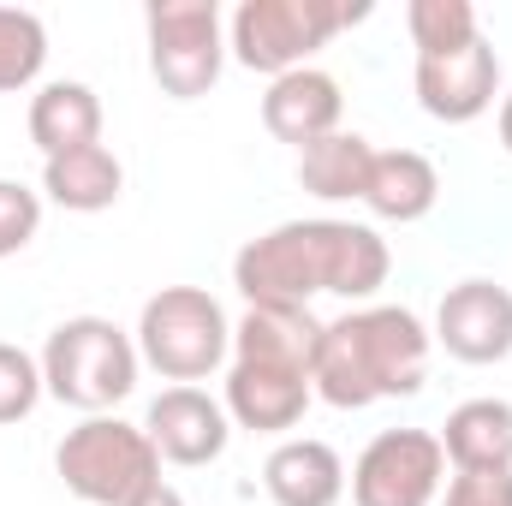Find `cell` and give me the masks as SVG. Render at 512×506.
Returning a JSON list of instances; mask_svg holds the SVG:
<instances>
[{"mask_svg": "<svg viewBox=\"0 0 512 506\" xmlns=\"http://www.w3.org/2000/svg\"><path fill=\"white\" fill-rule=\"evenodd\" d=\"M143 435L155 441V453L167 465H215L233 441V417L221 399H209L203 387H167L149 399V417H143Z\"/></svg>", "mask_w": 512, "mask_h": 506, "instance_id": "8fae6325", "label": "cell"}, {"mask_svg": "<svg viewBox=\"0 0 512 506\" xmlns=\"http://www.w3.org/2000/svg\"><path fill=\"white\" fill-rule=\"evenodd\" d=\"M48 66V30L24 6H0V96L30 90Z\"/></svg>", "mask_w": 512, "mask_h": 506, "instance_id": "44dd1931", "label": "cell"}, {"mask_svg": "<svg viewBox=\"0 0 512 506\" xmlns=\"http://www.w3.org/2000/svg\"><path fill=\"white\" fill-rule=\"evenodd\" d=\"M441 453L453 471H512V405L507 399H465L441 423Z\"/></svg>", "mask_w": 512, "mask_h": 506, "instance_id": "ac0fdd59", "label": "cell"}, {"mask_svg": "<svg viewBox=\"0 0 512 506\" xmlns=\"http://www.w3.org/2000/svg\"><path fill=\"white\" fill-rule=\"evenodd\" d=\"M441 506H512V471H459Z\"/></svg>", "mask_w": 512, "mask_h": 506, "instance_id": "d4e9b609", "label": "cell"}, {"mask_svg": "<svg viewBox=\"0 0 512 506\" xmlns=\"http://www.w3.org/2000/svg\"><path fill=\"white\" fill-rule=\"evenodd\" d=\"M149 78L173 102H197L221 84L227 30L215 0H155L149 6Z\"/></svg>", "mask_w": 512, "mask_h": 506, "instance_id": "52a82bcc", "label": "cell"}, {"mask_svg": "<svg viewBox=\"0 0 512 506\" xmlns=\"http://www.w3.org/2000/svg\"><path fill=\"white\" fill-rule=\"evenodd\" d=\"M405 30H411L417 54H453V48L483 36L471 0H411L405 6Z\"/></svg>", "mask_w": 512, "mask_h": 506, "instance_id": "7402d4cb", "label": "cell"}, {"mask_svg": "<svg viewBox=\"0 0 512 506\" xmlns=\"http://www.w3.org/2000/svg\"><path fill=\"white\" fill-rule=\"evenodd\" d=\"M42 227V197L24 179H0V262L18 256Z\"/></svg>", "mask_w": 512, "mask_h": 506, "instance_id": "cb8c5ba5", "label": "cell"}, {"mask_svg": "<svg viewBox=\"0 0 512 506\" xmlns=\"http://www.w3.org/2000/svg\"><path fill=\"white\" fill-rule=\"evenodd\" d=\"M447 477V453L435 429H382L352 465L358 506H435Z\"/></svg>", "mask_w": 512, "mask_h": 506, "instance_id": "ba28073f", "label": "cell"}, {"mask_svg": "<svg viewBox=\"0 0 512 506\" xmlns=\"http://www.w3.org/2000/svg\"><path fill=\"white\" fill-rule=\"evenodd\" d=\"M435 346L459 364H501L512 358V292L495 280L447 286L435 310Z\"/></svg>", "mask_w": 512, "mask_h": 506, "instance_id": "30bf717a", "label": "cell"}, {"mask_svg": "<svg viewBox=\"0 0 512 506\" xmlns=\"http://www.w3.org/2000/svg\"><path fill=\"white\" fill-rule=\"evenodd\" d=\"M435 197H441V173H435L429 155H417V149H376L358 203H364L376 221L411 227V221H423V215L435 209Z\"/></svg>", "mask_w": 512, "mask_h": 506, "instance_id": "2e32d148", "label": "cell"}, {"mask_svg": "<svg viewBox=\"0 0 512 506\" xmlns=\"http://www.w3.org/2000/svg\"><path fill=\"white\" fill-rule=\"evenodd\" d=\"M393 251L376 227L364 221H280L274 233L251 239L233 256V286L245 292V304H298L310 310V298L334 292V298H376L387 286Z\"/></svg>", "mask_w": 512, "mask_h": 506, "instance_id": "6da1fadb", "label": "cell"}, {"mask_svg": "<svg viewBox=\"0 0 512 506\" xmlns=\"http://www.w3.org/2000/svg\"><path fill=\"white\" fill-rule=\"evenodd\" d=\"M340 114H346L340 78H328V72H316V66L274 78L268 96H262V126H268V137L292 143L298 155H304L310 143L334 137V131H340Z\"/></svg>", "mask_w": 512, "mask_h": 506, "instance_id": "4fadbf2b", "label": "cell"}, {"mask_svg": "<svg viewBox=\"0 0 512 506\" xmlns=\"http://www.w3.org/2000/svg\"><path fill=\"white\" fill-rule=\"evenodd\" d=\"M30 143L54 161L72 149L102 143V96L78 78H54L30 96Z\"/></svg>", "mask_w": 512, "mask_h": 506, "instance_id": "e0dca14e", "label": "cell"}, {"mask_svg": "<svg viewBox=\"0 0 512 506\" xmlns=\"http://www.w3.org/2000/svg\"><path fill=\"white\" fill-rule=\"evenodd\" d=\"M316 346H322V322L298 304H251L245 322H233V358L256 364H286V370H316Z\"/></svg>", "mask_w": 512, "mask_h": 506, "instance_id": "9a60e30c", "label": "cell"}, {"mask_svg": "<svg viewBox=\"0 0 512 506\" xmlns=\"http://www.w3.org/2000/svg\"><path fill=\"white\" fill-rule=\"evenodd\" d=\"M54 471L84 506H131L161 483V453L126 417H84L54 447Z\"/></svg>", "mask_w": 512, "mask_h": 506, "instance_id": "5b68a950", "label": "cell"}, {"mask_svg": "<svg viewBox=\"0 0 512 506\" xmlns=\"http://www.w3.org/2000/svg\"><path fill=\"white\" fill-rule=\"evenodd\" d=\"M495 126H501V149L512 155V90L501 96V120H495Z\"/></svg>", "mask_w": 512, "mask_h": 506, "instance_id": "4316f807", "label": "cell"}, {"mask_svg": "<svg viewBox=\"0 0 512 506\" xmlns=\"http://www.w3.org/2000/svg\"><path fill=\"white\" fill-rule=\"evenodd\" d=\"M262 489L274 506H340L346 495V465L328 441L316 435H292L268 453L262 465Z\"/></svg>", "mask_w": 512, "mask_h": 506, "instance_id": "5bb4252c", "label": "cell"}, {"mask_svg": "<svg viewBox=\"0 0 512 506\" xmlns=\"http://www.w3.org/2000/svg\"><path fill=\"white\" fill-rule=\"evenodd\" d=\"M435 334L405 304H364L340 322H322L310 387L334 411H364L376 399H411L429 381Z\"/></svg>", "mask_w": 512, "mask_h": 506, "instance_id": "7a4b0ae2", "label": "cell"}, {"mask_svg": "<svg viewBox=\"0 0 512 506\" xmlns=\"http://www.w3.org/2000/svg\"><path fill=\"white\" fill-rule=\"evenodd\" d=\"M501 96V54L489 36L453 48V54H417V102L441 126H471Z\"/></svg>", "mask_w": 512, "mask_h": 506, "instance_id": "9c48e42d", "label": "cell"}, {"mask_svg": "<svg viewBox=\"0 0 512 506\" xmlns=\"http://www.w3.org/2000/svg\"><path fill=\"white\" fill-rule=\"evenodd\" d=\"M227 352H233V322L221 298L203 286H161L137 316V358L179 387L215 376Z\"/></svg>", "mask_w": 512, "mask_h": 506, "instance_id": "277c9868", "label": "cell"}, {"mask_svg": "<svg viewBox=\"0 0 512 506\" xmlns=\"http://www.w3.org/2000/svg\"><path fill=\"white\" fill-rule=\"evenodd\" d=\"M42 191H48V203L72 209V215H102V209L120 203L126 167H120V155H114L108 143H90V149L54 155V161L42 167Z\"/></svg>", "mask_w": 512, "mask_h": 506, "instance_id": "d6986e66", "label": "cell"}, {"mask_svg": "<svg viewBox=\"0 0 512 506\" xmlns=\"http://www.w3.org/2000/svg\"><path fill=\"white\" fill-rule=\"evenodd\" d=\"M42 358H30L24 346L0 340V423H24L42 399Z\"/></svg>", "mask_w": 512, "mask_h": 506, "instance_id": "603a6c76", "label": "cell"}, {"mask_svg": "<svg viewBox=\"0 0 512 506\" xmlns=\"http://www.w3.org/2000/svg\"><path fill=\"white\" fill-rule=\"evenodd\" d=\"M131 506H185V495H179V489H167V483H155L149 495H137Z\"/></svg>", "mask_w": 512, "mask_h": 506, "instance_id": "484cf974", "label": "cell"}, {"mask_svg": "<svg viewBox=\"0 0 512 506\" xmlns=\"http://www.w3.org/2000/svg\"><path fill=\"white\" fill-rule=\"evenodd\" d=\"M137 340L108 316H72L48 334L42 346V387L84 411V417H108L120 399H131L137 387Z\"/></svg>", "mask_w": 512, "mask_h": 506, "instance_id": "3957f363", "label": "cell"}, {"mask_svg": "<svg viewBox=\"0 0 512 506\" xmlns=\"http://www.w3.org/2000/svg\"><path fill=\"white\" fill-rule=\"evenodd\" d=\"M316 387L304 370H286V364H256V358H233L227 370V417L251 435H286L304 423Z\"/></svg>", "mask_w": 512, "mask_h": 506, "instance_id": "7c38bea8", "label": "cell"}, {"mask_svg": "<svg viewBox=\"0 0 512 506\" xmlns=\"http://www.w3.org/2000/svg\"><path fill=\"white\" fill-rule=\"evenodd\" d=\"M370 161H376V143L364 131H334L298 155V185L322 203H352V197H364Z\"/></svg>", "mask_w": 512, "mask_h": 506, "instance_id": "ffe728a7", "label": "cell"}, {"mask_svg": "<svg viewBox=\"0 0 512 506\" xmlns=\"http://www.w3.org/2000/svg\"><path fill=\"white\" fill-rule=\"evenodd\" d=\"M370 18V6L340 0H245L227 24V48L239 66L262 72L268 84L286 72H304L316 48H328L346 24Z\"/></svg>", "mask_w": 512, "mask_h": 506, "instance_id": "8992f818", "label": "cell"}]
</instances>
